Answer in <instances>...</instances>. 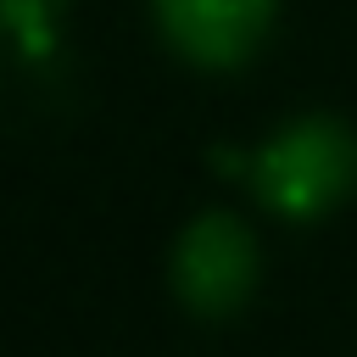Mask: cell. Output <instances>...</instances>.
Instances as JSON below:
<instances>
[{"instance_id": "cell-2", "label": "cell", "mask_w": 357, "mask_h": 357, "mask_svg": "<svg viewBox=\"0 0 357 357\" xmlns=\"http://www.w3.org/2000/svg\"><path fill=\"white\" fill-rule=\"evenodd\" d=\"M251 279H257V245H251L245 223H234L223 212H206L178 234L173 284L195 312H206V318L234 312L251 296Z\"/></svg>"}, {"instance_id": "cell-1", "label": "cell", "mask_w": 357, "mask_h": 357, "mask_svg": "<svg viewBox=\"0 0 357 357\" xmlns=\"http://www.w3.org/2000/svg\"><path fill=\"white\" fill-rule=\"evenodd\" d=\"M251 178L279 218H318L351 190L357 139L329 117H301L257 151Z\"/></svg>"}, {"instance_id": "cell-4", "label": "cell", "mask_w": 357, "mask_h": 357, "mask_svg": "<svg viewBox=\"0 0 357 357\" xmlns=\"http://www.w3.org/2000/svg\"><path fill=\"white\" fill-rule=\"evenodd\" d=\"M11 11V33L22 39L28 56H45L50 50V17H45V0H6Z\"/></svg>"}, {"instance_id": "cell-3", "label": "cell", "mask_w": 357, "mask_h": 357, "mask_svg": "<svg viewBox=\"0 0 357 357\" xmlns=\"http://www.w3.org/2000/svg\"><path fill=\"white\" fill-rule=\"evenodd\" d=\"M162 33L201 67H234L268 33L273 0H156Z\"/></svg>"}]
</instances>
